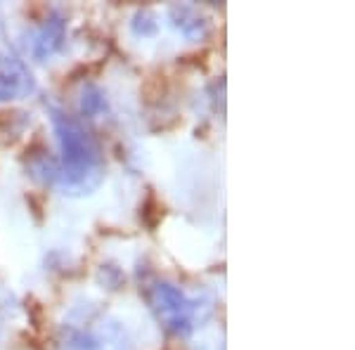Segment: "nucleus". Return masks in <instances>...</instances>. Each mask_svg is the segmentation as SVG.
<instances>
[{"label": "nucleus", "mask_w": 355, "mask_h": 350, "mask_svg": "<svg viewBox=\"0 0 355 350\" xmlns=\"http://www.w3.org/2000/svg\"><path fill=\"white\" fill-rule=\"evenodd\" d=\"M57 142L62 149L60 185L64 189H90L100 182V149L93 135L76 119L67 116L60 109H50Z\"/></svg>", "instance_id": "1"}, {"label": "nucleus", "mask_w": 355, "mask_h": 350, "mask_svg": "<svg viewBox=\"0 0 355 350\" xmlns=\"http://www.w3.org/2000/svg\"><path fill=\"white\" fill-rule=\"evenodd\" d=\"M57 350H130L125 326L93 306L76 308L57 334Z\"/></svg>", "instance_id": "2"}, {"label": "nucleus", "mask_w": 355, "mask_h": 350, "mask_svg": "<svg viewBox=\"0 0 355 350\" xmlns=\"http://www.w3.org/2000/svg\"><path fill=\"white\" fill-rule=\"evenodd\" d=\"M150 306L162 322L175 336H187L194 326V306L178 286L168 282H157L150 291Z\"/></svg>", "instance_id": "3"}, {"label": "nucleus", "mask_w": 355, "mask_h": 350, "mask_svg": "<svg viewBox=\"0 0 355 350\" xmlns=\"http://www.w3.org/2000/svg\"><path fill=\"white\" fill-rule=\"evenodd\" d=\"M33 88L36 83H33L28 69L15 57L0 53V102L26 97L28 93H33Z\"/></svg>", "instance_id": "4"}, {"label": "nucleus", "mask_w": 355, "mask_h": 350, "mask_svg": "<svg viewBox=\"0 0 355 350\" xmlns=\"http://www.w3.org/2000/svg\"><path fill=\"white\" fill-rule=\"evenodd\" d=\"M67 36V21L60 12H53L45 19L41 31L36 33V41H33V57L36 60H48L53 57L57 50L62 48Z\"/></svg>", "instance_id": "5"}, {"label": "nucleus", "mask_w": 355, "mask_h": 350, "mask_svg": "<svg viewBox=\"0 0 355 350\" xmlns=\"http://www.w3.org/2000/svg\"><path fill=\"white\" fill-rule=\"evenodd\" d=\"M171 21L190 41H204L209 36V21H206V17L199 15L194 8H187V5L171 8Z\"/></svg>", "instance_id": "6"}, {"label": "nucleus", "mask_w": 355, "mask_h": 350, "mask_svg": "<svg viewBox=\"0 0 355 350\" xmlns=\"http://www.w3.org/2000/svg\"><path fill=\"white\" fill-rule=\"evenodd\" d=\"M107 109V100L97 85H85L81 93V112L85 116H97Z\"/></svg>", "instance_id": "7"}, {"label": "nucleus", "mask_w": 355, "mask_h": 350, "mask_svg": "<svg viewBox=\"0 0 355 350\" xmlns=\"http://www.w3.org/2000/svg\"><path fill=\"white\" fill-rule=\"evenodd\" d=\"M133 31L140 33V36H152V33L157 31V21H154L152 12H147V10L137 12L133 17Z\"/></svg>", "instance_id": "8"}]
</instances>
